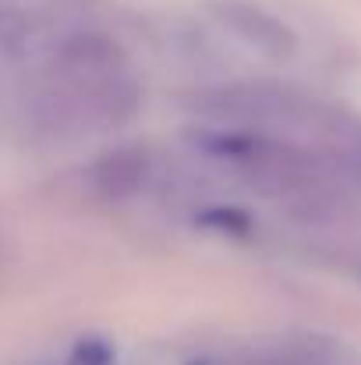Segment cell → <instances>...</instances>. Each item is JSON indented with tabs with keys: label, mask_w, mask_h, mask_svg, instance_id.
Masks as SVG:
<instances>
[{
	"label": "cell",
	"mask_w": 361,
	"mask_h": 365,
	"mask_svg": "<svg viewBox=\"0 0 361 365\" xmlns=\"http://www.w3.org/2000/svg\"><path fill=\"white\" fill-rule=\"evenodd\" d=\"M224 21L238 32L241 39H248L255 50L269 53V57H291L294 53V36L283 21H276L273 14L251 7V4H227L224 7Z\"/></svg>",
	"instance_id": "obj_2"
},
{
	"label": "cell",
	"mask_w": 361,
	"mask_h": 365,
	"mask_svg": "<svg viewBox=\"0 0 361 365\" xmlns=\"http://www.w3.org/2000/svg\"><path fill=\"white\" fill-rule=\"evenodd\" d=\"M192 365H337V359L319 341H291V344L251 351V355H206Z\"/></svg>",
	"instance_id": "obj_3"
},
{
	"label": "cell",
	"mask_w": 361,
	"mask_h": 365,
	"mask_svg": "<svg viewBox=\"0 0 361 365\" xmlns=\"http://www.w3.org/2000/svg\"><path fill=\"white\" fill-rule=\"evenodd\" d=\"M145 167L149 163H145V153L142 149H117V153H110V156L100 160V167L93 170V181H96V188L107 199H124L135 188H142Z\"/></svg>",
	"instance_id": "obj_4"
},
{
	"label": "cell",
	"mask_w": 361,
	"mask_h": 365,
	"mask_svg": "<svg viewBox=\"0 0 361 365\" xmlns=\"http://www.w3.org/2000/svg\"><path fill=\"white\" fill-rule=\"evenodd\" d=\"M68 365H110V348L103 341H82Z\"/></svg>",
	"instance_id": "obj_5"
},
{
	"label": "cell",
	"mask_w": 361,
	"mask_h": 365,
	"mask_svg": "<svg viewBox=\"0 0 361 365\" xmlns=\"http://www.w3.org/2000/svg\"><path fill=\"white\" fill-rule=\"evenodd\" d=\"M39 103L57 128H120L138 110V82L117 43L75 36L61 46Z\"/></svg>",
	"instance_id": "obj_1"
}]
</instances>
